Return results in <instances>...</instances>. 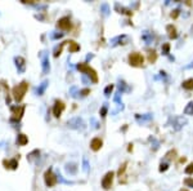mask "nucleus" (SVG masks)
I'll return each instance as SVG.
<instances>
[{
    "label": "nucleus",
    "instance_id": "1",
    "mask_svg": "<svg viewBox=\"0 0 193 191\" xmlns=\"http://www.w3.org/2000/svg\"><path fill=\"white\" fill-rule=\"evenodd\" d=\"M76 69H77L80 72H83L84 75L89 76V79L91 80L93 83H98L97 71L93 69V67H90L89 65H86V62H84V63H77V65H76Z\"/></svg>",
    "mask_w": 193,
    "mask_h": 191
},
{
    "label": "nucleus",
    "instance_id": "2",
    "mask_svg": "<svg viewBox=\"0 0 193 191\" xmlns=\"http://www.w3.org/2000/svg\"><path fill=\"white\" fill-rule=\"evenodd\" d=\"M27 89H28V83L27 82H22L18 85H16V87L13 88V90H12V94H13L14 101L16 102H21L22 98L24 97V94H26Z\"/></svg>",
    "mask_w": 193,
    "mask_h": 191
},
{
    "label": "nucleus",
    "instance_id": "3",
    "mask_svg": "<svg viewBox=\"0 0 193 191\" xmlns=\"http://www.w3.org/2000/svg\"><path fill=\"white\" fill-rule=\"evenodd\" d=\"M128 61H129V65L133 66V67H142L143 63H144V58H143V56L138 52L130 53L129 57H128Z\"/></svg>",
    "mask_w": 193,
    "mask_h": 191
},
{
    "label": "nucleus",
    "instance_id": "4",
    "mask_svg": "<svg viewBox=\"0 0 193 191\" xmlns=\"http://www.w3.org/2000/svg\"><path fill=\"white\" fill-rule=\"evenodd\" d=\"M67 127L71 128V129H76V131H84L86 128V124L81 118L76 116V118H72L67 121Z\"/></svg>",
    "mask_w": 193,
    "mask_h": 191
},
{
    "label": "nucleus",
    "instance_id": "5",
    "mask_svg": "<svg viewBox=\"0 0 193 191\" xmlns=\"http://www.w3.org/2000/svg\"><path fill=\"white\" fill-rule=\"evenodd\" d=\"M44 181H45V185L48 187H53L54 185L58 182V176H55L53 173V169L49 168L44 173Z\"/></svg>",
    "mask_w": 193,
    "mask_h": 191
},
{
    "label": "nucleus",
    "instance_id": "6",
    "mask_svg": "<svg viewBox=\"0 0 193 191\" xmlns=\"http://www.w3.org/2000/svg\"><path fill=\"white\" fill-rule=\"evenodd\" d=\"M130 43V38L128 35L122 34V35H119V36H115L113 39L111 40V45L112 47H117V45H125Z\"/></svg>",
    "mask_w": 193,
    "mask_h": 191
},
{
    "label": "nucleus",
    "instance_id": "7",
    "mask_svg": "<svg viewBox=\"0 0 193 191\" xmlns=\"http://www.w3.org/2000/svg\"><path fill=\"white\" fill-rule=\"evenodd\" d=\"M113 177H115V173L113 172H107V173L104 174L103 180H102V187L104 190H109L112 187V182H113Z\"/></svg>",
    "mask_w": 193,
    "mask_h": 191
},
{
    "label": "nucleus",
    "instance_id": "8",
    "mask_svg": "<svg viewBox=\"0 0 193 191\" xmlns=\"http://www.w3.org/2000/svg\"><path fill=\"white\" fill-rule=\"evenodd\" d=\"M24 107L23 105H21V106H12L10 110H12V115H13V118H12V121H14V120H21L22 118V115L24 113Z\"/></svg>",
    "mask_w": 193,
    "mask_h": 191
},
{
    "label": "nucleus",
    "instance_id": "9",
    "mask_svg": "<svg viewBox=\"0 0 193 191\" xmlns=\"http://www.w3.org/2000/svg\"><path fill=\"white\" fill-rule=\"evenodd\" d=\"M171 123H173V128L175 129V131H180V129L188 123V120L185 118H183V116H175V118L171 119Z\"/></svg>",
    "mask_w": 193,
    "mask_h": 191
},
{
    "label": "nucleus",
    "instance_id": "10",
    "mask_svg": "<svg viewBox=\"0 0 193 191\" xmlns=\"http://www.w3.org/2000/svg\"><path fill=\"white\" fill-rule=\"evenodd\" d=\"M41 56V67H43V74H49L50 71V62H49V57L46 56V53L43 51L40 52Z\"/></svg>",
    "mask_w": 193,
    "mask_h": 191
},
{
    "label": "nucleus",
    "instance_id": "11",
    "mask_svg": "<svg viewBox=\"0 0 193 191\" xmlns=\"http://www.w3.org/2000/svg\"><path fill=\"white\" fill-rule=\"evenodd\" d=\"M65 103L57 100L54 102V106H53V115L55 116V118H59V116L62 115V113H63V110H65Z\"/></svg>",
    "mask_w": 193,
    "mask_h": 191
},
{
    "label": "nucleus",
    "instance_id": "12",
    "mask_svg": "<svg viewBox=\"0 0 193 191\" xmlns=\"http://www.w3.org/2000/svg\"><path fill=\"white\" fill-rule=\"evenodd\" d=\"M57 26L61 30H70L71 29V20H70V17H62V18H59L58 22H57Z\"/></svg>",
    "mask_w": 193,
    "mask_h": 191
},
{
    "label": "nucleus",
    "instance_id": "13",
    "mask_svg": "<svg viewBox=\"0 0 193 191\" xmlns=\"http://www.w3.org/2000/svg\"><path fill=\"white\" fill-rule=\"evenodd\" d=\"M14 62H16V66H17L18 72L23 74L24 70H26V61H24V58L21 57V56H17V57H14Z\"/></svg>",
    "mask_w": 193,
    "mask_h": 191
},
{
    "label": "nucleus",
    "instance_id": "14",
    "mask_svg": "<svg viewBox=\"0 0 193 191\" xmlns=\"http://www.w3.org/2000/svg\"><path fill=\"white\" fill-rule=\"evenodd\" d=\"M153 119V115L152 114H135V120L139 123V124H143V123H147V121H151Z\"/></svg>",
    "mask_w": 193,
    "mask_h": 191
},
{
    "label": "nucleus",
    "instance_id": "15",
    "mask_svg": "<svg viewBox=\"0 0 193 191\" xmlns=\"http://www.w3.org/2000/svg\"><path fill=\"white\" fill-rule=\"evenodd\" d=\"M115 9L117 10V13L121 14H126V16H132L133 14V9H129L126 7H124L120 3H115Z\"/></svg>",
    "mask_w": 193,
    "mask_h": 191
},
{
    "label": "nucleus",
    "instance_id": "16",
    "mask_svg": "<svg viewBox=\"0 0 193 191\" xmlns=\"http://www.w3.org/2000/svg\"><path fill=\"white\" fill-rule=\"evenodd\" d=\"M102 145H103V141L99 137H95V138H93L90 141V149L93 151H99V150H101V147H102Z\"/></svg>",
    "mask_w": 193,
    "mask_h": 191
},
{
    "label": "nucleus",
    "instance_id": "17",
    "mask_svg": "<svg viewBox=\"0 0 193 191\" xmlns=\"http://www.w3.org/2000/svg\"><path fill=\"white\" fill-rule=\"evenodd\" d=\"M142 39L144 40L146 44H152L154 36H153V34L151 31H147V30H144V31L142 32Z\"/></svg>",
    "mask_w": 193,
    "mask_h": 191
},
{
    "label": "nucleus",
    "instance_id": "18",
    "mask_svg": "<svg viewBox=\"0 0 193 191\" xmlns=\"http://www.w3.org/2000/svg\"><path fill=\"white\" fill-rule=\"evenodd\" d=\"M3 164H4V167H5V168H9V169H17V167H18V162H17V159L4 160Z\"/></svg>",
    "mask_w": 193,
    "mask_h": 191
},
{
    "label": "nucleus",
    "instance_id": "19",
    "mask_svg": "<svg viewBox=\"0 0 193 191\" xmlns=\"http://www.w3.org/2000/svg\"><path fill=\"white\" fill-rule=\"evenodd\" d=\"M166 31H167V35H169L170 39H176L178 38L176 29H175V26H173V25H167V26H166Z\"/></svg>",
    "mask_w": 193,
    "mask_h": 191
},
{
    "label": "nucleus",
    "instance_id": "20",
    "mask_svg": "<svg viewBox=\"0 0 193 191\" xmlns=\"http://www.w3.org/2000/svg\"><path fill=\"white\" fill-rule=\"evenodd\" d=\"M48 85H49V80H44V82H43L39 87L36 88V94L37 96H43V94H44V92H45V89L48 88Z\"/></svg>",
    "mask_w": 193,
    "mask_h": 191
},
{
    "label": "nucleus",
    "instance_id": "21",
    "mask_svg": "<svg viewBox=\"0 0 193 191\" xmlns=\"http://www.w3.org/2000/svg\"><path fill=\"white\" fill-rule=\"evenodd\" d=\"M66 172L68 174H76V172H77V165L75 164V163H67L66 164V167H65Z\"/></svg>",
    "mask_w": 193,
    "mask_h": 191
},
{
    "label": "nucleus",
    "instance_id": "22",
    "mask_svg": "<svg viewBox=\"0 0 193 191\" xmlns=\"http://www.w3.org/2000/svg\"><path fill=\"white\" fill-rule=\"evenodd\" d=\"M175 158H176V150H170V151H167V152L165 154V158H164L162 162L170 163L171 160H174Z\"/></svg>",
    "mask_w": 193,
    "mask_h": 191
},
{
    "label": "nucleus",
    "instance_id": "23",
    "mask_svg": "<svg viewBox=\"0 0 193 191\" xmlns=\"http://www.w3.org/2000/svg\"><path fill=\"white\" fill-rule=\"evenodd\" d=\"M17 145L18 146H24V145H27L28 143V138H27V136H24V134H18V137H17Z\"/></svg>",
    "mask_w": 193,
    "mask_h": 191
},
{
    "label": "nucleus",
    "instance_id": "24",
    "mask_svg": "<svg viewBox=\"0 0 193 191\" xmlns=\"http://www.w3.org/2000/svg\"><path fill=\"white\" fill-rule=\"evenodd\" d=\"M117 88H119V93H124V92H130V87H128V84L124 82V80H119V85H117Z\"/></svg>",
    "mask_w": 193,
    "mask_h": 191
},
{
    "label": "nucleus",
    "instance_id": "25",
    "mask_svg": "<svg viewBox=\"0 0 193 191\" xmlns=\"http://www.w3.org/2000/svg\"><path fill=\"white\" fill-rule=\"evenodd\" d=\"M67 43H68V49H70V53H75V52H79L80 51V45L77 44L76 41L70 40V41H67Z\"/></svg>",
    "mask_w": 193,
    "mask_h": 191
},
{
    "label": "nucleus",
    "instance_id": "26",
    "mask_svg": "<svg viewBox=\"0 0 193 191\" xmlns=\"http://www.w3.org/2000/svg\"><path fill=\"white\" fill-rule=\"evenodd\" d=\"M182 87H183L185 90H193V78L184 80V82L182 83Z\"/></svg>",
    "mask_w": 193,
    "mask_h": 191
},
{
    "label": "nucleus",
    "instance_id": "27",
    "mask_svg": "<svg viewBox=\"0 0 193 191\" xmlns=\"http://www.w3.org/2000/svg\"><path fill=\"white\" fill-rule=\"evenodd\" d=\"M148 61H149V63H154L156 62V59H157V53L154 49H149L148 51Z\"/></svg>",
    "mask_w": 193,
    "mask_h": 191
},
{
    "label": "nucleus",
    "instance_id": "28",
    "mask_svg": "<svg viewBox=\"0 0 193 191\" xmlns=\"http://www.w3.org/2000/svg\"><path fill=\"white\" fill-rule=\"evenodd\" d=\"M66 43H67V41H63V43H61L59 45H57V47L54 48V51H53V56H54L55 58H57V57L59 56V54L62 53V49H63V47H65V44H66Z\"/></svg>",
    "mask_w": 193,
    "mask_h": 191
},
{
    "label": "nucleus",
    "instance_id": "29",
    "mask_svg": "<svg viewBox=\"0 0 193 191\" xmlns=\"http://www.w3.org/2000/svg\"><path fill=\"white\" fill-rule=\"evenodd\" d=\"M184 115H193V101L188 102V105L184 107Z\"/></svg>",
    "mask_w": 193,
    "mask_h": 191
},
{
    "label": "nucleus",
    "instance_id": "30",
    "mask_svg": "<svg viewBox=\"0 0 193 191\" xmlns=\"http://www.w3.org/2000/svg\"><path fill=\"white\" fill-rule=\"evenodd\" d=\"M101 12H102V14H103L104 17H107V16L109 14L111 9H109V7H108V4H107V3H103V4L101 5Z\"/></svg>",
    "mask_w": 193,
    "mask_h": 191
},
{
    "label": "nucleus",
    "instance_id": "31",
    "mask_svg": "<svg viewBox=\"0 0 193 191\" xmlns=\"http://www.w3.org/2000/svg\"><path fill=\"white\" fill-rule=\"evenodd\" d=\"M161 51H162L164 56H169V53H170V44H169V43H165V44H162V47H161Z\"/></svg>",
    "mask_w": 193,
    "mask_h": 191
},
{
    "label": "nucleus",
    "instance_id": "32",
    "mask_svg": "<svg viewBox=\"0 0 193 191\" xmlns=\"http://www.w3.org/2000/svg\"><path fill=\"white\" fill-rule=\"evenodd\" d=\"M89 167H90V165H89V162H88V158L84 156L83 158V170L85 172V173H88V172H89Z\"/></svg>",
    "mask_w": 193,
    "mask_h": 191
},
{
    "label": "nucleus",
    "instance_id": "33",
    "mask_svg": "<svg viewBox=\"0 0 193 191\" xmlns=\"http://www.w3.org/2000/svg\"><path fill=\"white\" fill-rule=\"evenodd\" d=\"M79 92H80V89L73 85V87H71V89H70V94H71L73 98H77V97H79Z\"/></svg>",
    "mask_w": 193,
    "mask_h": 191
},
{
    "label": "nucleus",
    "instance_id": "34",
    "mask_svg": "<svg viewBox=\"0 0 193 191\" xmlns=\"http://www.w3.org/2000/svg\"><path fill=\"white\" fill-rule=\"evenodd\" d=\"M148 141H149V142H152V143H153V150H157V149H158L160 142H158V141H157L156 138L153 137V136H151V137L148 138Z\"/></svg>",
    "mask_w": 193,
    "mask_h": 191
},
{
    "label": "nucleus",
    "instance_id": "35",
    "mask_svg": "<svg viewBox=\"0 0 193 191\" xmlns=\"http://www.w3.org/2000/svg\"><path fill=\"white\" fill-rule=\"evenodd\" d=\"M167 169H169V163L167 162H161L160 163V168H158V170L162 173V172H166Z\"/></svg>",
    "mask_w": 193,
    "mask_h": 191
},
{
    "label": "nucleus",
    "instance_id": "36",
    "mask_svg": "<svg viewBox=\"0 0 193 191\" xmlns=\"http://www.w3.org/2000/svg\"><path fill=\"white\" fill-rule=\"evenodd\" d=\"M107 111H108V103H104L102 106V109L99 110V114H101L102 118H104V116L107 115Z\"/></svg>",
    "mask_w": 193,
    "mask_h": 191
},
{
    "label": "nucleus",
    "instance_id": "37",
    "mask_svg": "<svg viewBox=\"0 0 193 191\" xmlns=\"http://www.w3.org/2000/svg\"><path fill=\"white\" fill-rule=\"evenodd\" d=\"M113 88H115V87H113V84H108L107 87L104 88V94L107 96V97H109L111 93H112V90H113Z\"/></svg>",
    "mask_w": 193,
    "mask_h": 191
},
{
    "label": "nucleus",
    "instance_id": "38",
    "mask_svg": "<svg viewBox=\"0 0 193 191\" xmlns=\"http://www.w3.org/2000/svg\"><path fill=\"white\" fill-rule=\"evenodd\" d=\"M184 185H185L187 187H192L193 189V178L192 177L185 178V180H184Z\"/></svg>",
    "mask_w": 193,
    "mask_h": 191
},
{
    "label": "nucleus",
    "instance_id": "39",
    "mask_svg": "<svg viewBox=\"0 0 193 191\" xmlns=\"http://www.w3.org/2000/svg\"><path fill=\"white\" fill-rule=\"evenodd\" d=\"M113 100H115V102H116L117 105H119V106H120V105H124L122 101H121V93H119V92H117V93L115 94V98H113Z\"/></svg>",
    "mask_w": 193,
    "mask_h": 191
},
{
    "label": "nucleus",
    "instance_id": "40",
    "mask_svg": "<svg viewBox=\"0 0 193 191\" xmlns=\"http://www.w3.org/2000/svg\"><path fill=\"white\" fill-rule=\"evenodd\" d=\"M90 93V89H88V88H85V89H81L79 92V97H85V96H88Z\"/></svg>",
    "mask_w": 193,
    "mask_h": 191
},
{
    "label": "nucleus",
    "instance_id": "41",
    "mask_svg": "<svg viewBox=\"0 0 193 191\" xmlns=\"http://www.w3.org/2000/svg\"><path fill=\"white\" fill-rule=\"evenodd\" d=\"M184 172H185V173H187V174H193V163L188 164V167H185Z\"/></svg>",
    "mask_w": 193,
    "mask_h": 191
},
{
    "label": "nucleus",
    "instance_id": "42",
    "mask_svg": "<svg viewBox=\"0 0 193 191\" xmlns=\"http://www.w3.org/2000/svg\"><path fill=\"white\" fill-rule=\"evenodd\" d=\"M63 35H65V32H55V31H54V32L52 34V39H61Z\"/></svg>",
    "mask_w": 193,
    "mask_h": 191
},
{
    "label": "nucleus",
    "instance_id": "43",
    "mask_svg": "<svg viewBox=\"0 0 193 191\" xmlns=\"http://www.w3.org/2000/svg\"><path fill=\"white\" fill-rule=\"evenodd\" d=\"M180 14V9L178 8V9H174L173 12H171V18H174V20H175V18H178V16Z\"/></svg>",
    "mask_w": 193,
    "mask_h": 191
},
{
    "label": "nucleus",
    "instance_id": "44",
    "mask_svg": "<svg viewBox=\"0 0 193 191\" xmlns=\"http://www.w3.org/2000/svg\"><path fill=\"white\" fill-rule=\"evenodd\" d=\"M125 169H126V163H124V164L121 165V167H120V169H119V176H120V178H121V176L124 174Z\"/></svg>",
    "mask_w": 193,
    "mask_h": 191
},
{
    "label": "nucleus",
    "instance_id": "45",
    "mask_svg": "<svg viewBox=\"0 0 193 191\" xmlns=\"http://www.w3.org/2000/svg\"><path fill=\"white\" fill-rule=\"evenodd\" d=\"M91 124H93V128H95V129H98V128H99V124L97 123V120H95V119H91Z\"/></svg>",
    "mask_w": 193,
    "mask_h": 191
},
{
    "label": "nucleus",
    "instance_id": "46",
    "mask_svg": "<svg viewBox=\"0 0 193 191\" xmlns=\"http://www.w3.org/2000/svg\"><path fill=\"white\" fill-rule=\"evenodd\" d=\"M81 79H83V82H84L85 84H89V83L91 82L90 79H88V78H86V75H83V78H81Z\"/></svg>",
    "mask_w": 193,
    "mask_h": 191
},
{
    "label": "nucleus",
    "instance_id": "47",
    "mask_svg": "<svg viewBox=\"0 0 193 191\" xmlns=\"http://www.w3.org/2000/svg\"><path fill=\"white\" fill-rule=\"evenodd\" d=\"M158 74H160V78H161V79H165V80L167 79V76H166V72H165V71H160Z\"/></svg>",
    "mask_w": 193,
    "mask_h": 191
},
{
    "label": "nucleus",
    "instance_id": "48",
    "mask_svg": "<svg viewBox=\"0 0 193 191\" xmlns=\"http://www.w3.org/2000/svg\"><path fill=\"white\" fill-rule=\"evenodd\" d=\"M93 57H94V56H93V54H88V56H86V61H89V59H91Z\"/></svg>",
    "mask_w": 193,
    "mask_h": 191
},
{
    "label": "nucleus",
    "instance_id": "49",
    "mask_svg": "<svg viewBox=\"0 0 193 191\" xmlns=\"http://www.w3.org/2000/svg\"><path fill=\"white\" fill-rule=\"evenodd\" d=\"M192 67H193V62L191 65H188V66H185V69H192Z\"/></svg>",
    "mask_w": 193,
    "mask_h": 191
},
{
    "label": "nucleus",
    "instance_id": "50",
    "mask_svg": "<svg viewBox=\"0 0 193 191\" xmlns=\"http://www.w3.org/2000/svg\"><path fill=\"white\" fill-rule=\"evenodd\" d=\"M180 191H188V190H187V189H182V190H180Z\"/></svg>",
    "mask_w": 193,
    "mask_h": 191
},
{
    "label": "nucleus",
    "instance_id": "51",
    "mask_svg": "<svg viewBox=\"0 0 193 191\" xmlns=\"http://www.w3.org/2000/svg\"><path fill=\"white\" fill-rule=\"evenodd\" d=\"M191 30H192V34H193V25H192V29Z\"/></svg>",
    "mask_w": 193,
    "mask_h": 191
}]
</instances>
